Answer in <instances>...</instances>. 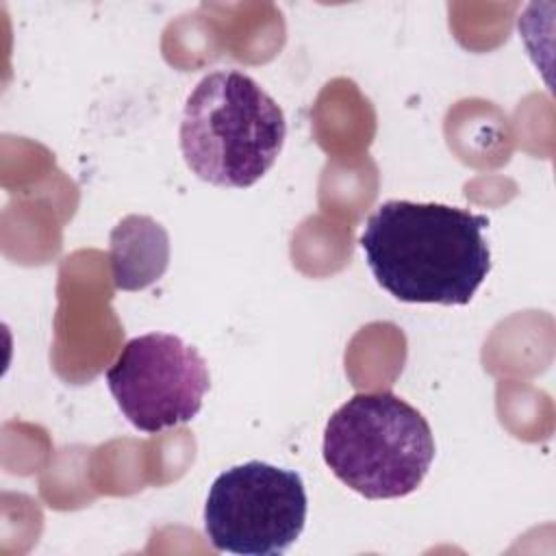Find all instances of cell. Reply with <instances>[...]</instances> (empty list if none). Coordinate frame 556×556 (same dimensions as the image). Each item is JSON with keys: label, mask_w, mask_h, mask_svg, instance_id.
<instances>
[{"label": "cell", "mask_w": 556, "mask_h": 556, "mask_svg": "<svg viewBox=\"0 0 556 556\" xmlns=\"http://www.w3.org/2000/svg\"><path fill=\"white\" fill-rule=\"evenodd\" d=\"M486 215L467 208L389 200L358 239L376 282L400 302L469 304L491 271Z\"/></svg>", "instance_id": "1"}, {"label": "cell", "mask_w": 556, "mask_h": 556, "mask_svg": "<svg viewBox=\"0 0 556 556\" xmlns=\"http://www.w3.org/2000/svg\"><path fill=\"white\" fill-rule=\"evenodd\" d=\"M287 137L278 102L248 74H206L185 100L180 152L215 187H252L276 163Z\"/></svg>", "instance_id": "2"}, {"label": "cell", "mask_w": 556, "mask_h": 556, "mask_svg": "<svg viewBox=\"0 0 556 556\" xmlns=\"http://www.w3.org/2000/svg\"><path fill=\"white\" fill-rule=\"evenodd\" d=\"M324 460L345 486L367 500L413 493L434 458L426 417L391 391L356 393L324 428Z\"/></svg>", "instance_id": "3"}, {"label": "cell", "mask_w": 556, "mask_h": 556, "mask_svg": "<svg viewBox=\"0 0 556 556\" xmlns=\"http://www.w3.org/2000/svg\"><path fill=\"white\" fill-rule=\"evenodd\" d=\"M302 476L263 460L222 471L204 504V532L217 552L239 556H280L306 523Z\"/></svg>", "instance_id": "4"}, {"label": "cell", "mask_w": 556, "mask_h": 556, "mask_svg": "<svg viewBox=\"0 0 556 556\" xmlns=\"http://www.w3.org/2000/svg\"><path fill=\"white\" fill-rule=\"evenodd\" d=\"M124 417L141 432H163L191 421L211 387L204 358L178 334L148 332L130 339L106 371Z\"/></svg>", "instance_id": "5"}, {"label": "cell", "mask_w": 556, "mask_h": 556, "mask_svg": "<svg viewBox=\"0 0 556 556\" xmlns=\"http://www.w3.org/2000/svg\"><path fill=\"white\" fill-rule=\"evenodd\" d=\"M137 215H128L119 222L111 232V261H113V280L117 289H143V271L141 261L146 258L148 265L161 276L167 267L169 245L167 232L150 219L141 248L137 245Z\"/></svg>", "instance_id": "6"}]
</instances>
